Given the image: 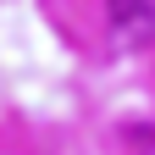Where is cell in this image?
Here are the masks:
<instances>
[{
  "instance_id": "obj_1",
  "label": "cell",
  "mask_w": 155,
  "mask_h": 155,
  "mask_svg": "<svg viewBox=\"0 0 155 155\" xmlns=\"http://www.w3.org/2000/svg\"><path fill=\"white\" fill-rule=\"evenodd\" d=\"M105 22L116 50H144L155 45V0H105Z\"/></svg>"
}]
</instances>
